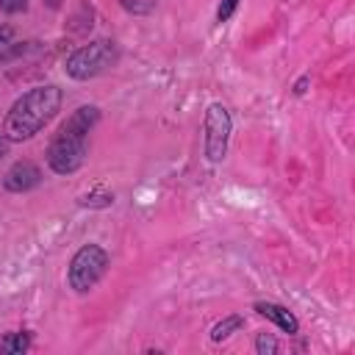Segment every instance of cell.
Masks as SVG:
<instances>
[{
  "mask_svg": "<svg viewBox=\"0 0 355 355\" xmlns=\"http://www.w3.org/2000/svg\"><path fill=\"white\" fill-rule=\"evenodd\" d=\"M14 39V28L11 25H0V47H6Z\"/></svg>",
  "mask_w": 355,
  "mask_h": 355,
  "instance_id": "cell-17",
  "label": "cell"
},
{
  "mask_svg": "<svg viewBox=\"0 0 355 355\" xmlns=\"http://www.w3.org/2000/svg\"><path fill=\"white\" fill-rule=\"evenodd\" d=\"M202 133H205V158L211 164L225 161L227 155V141L233 133V119L227 105L222 103H211L205 108V119H202Z\"/></svg>",
  "mask_w": 355,
  "mask_h": 355,
  "instance_id": "cell-5",
  "label": "cell"
},
{
  "mask_svg": "<svg viewBox=\"0 0 355 355\" xmlns=\"http://www.w3.org/2000/svg\"><path fill=\"white\" fill-rule=\"evenodd\" d=\"M308 86H311V75H302V78H297V83H294V89H291V92H294L297 97H302V94L308 92Z\"/></svg>",
  "mask_w": 355,
  "mask_h": 355,
  "instance_id": "cell-16",
  "label": "cell"
},
{
  "mask_svg": "<svg viewBox=\"0 0 355 355\" xmlns=\"http://www.w3.org/2000/svg\"><path fill=\"white\" fill-rule=\"evenodd\" d=\"M119 61V47L114 39H94L67 55L64 69L72 80H94L97 75L108 72Z\"/></svg>",
  "mask_w": 355,
  "mask_h": 355,
  "instance_id": "cell-3",
  "label": "cell"
},
{
  "mask_svg": "<svg viewBox=\"0 0 355 355\" xmlns=\"http://www.w3.org/2000/svg\"><path fill=\"white\" fill-rule=\"evenodd\" d=\"M108 252L100 247V244H83L78 247V252L69 258V266H67V283L75 294H86L92 291L108 272Z\"/></svg>",
  "mask_w": 355,
  "mask_h": 355,
  "instance_id": "cell-4",
  "label": "cell"
},
{
  "mask_svg": "<svg viewBox=\"0 0 355 355\" xmlns=\"http://www.w3.org/2000/svg\"><path fill=\"white\" fill-rule=\"evenodd\" d=\"M239 3H241V0H222V3H219V8H216V22H219V25H222V22H227V19L236 14Z\"/></svg>",
  "mask_w": 355,
  "mask_h": 355,
  "instance_id": "cell-14",
  "label": "cell"
},
{
  "mask_svg": "<svg viewBox=\"0 0 355 355\" xmlns=\"http://www.w3.org/2000/svg\"><path fill=\"white\" fill-rule=\"evenodd\" d=\"M280 341L272 333H255V352L258 355H277Z\"/></svg>",
  "mask_w": 355,
  "mask_h": 355,
  "instance_id": "cell-12",
  "label": "cell"
},
{
  "mask_svg": "<svg viewBox=\"0 0 355 355\" xmlns=\"http://www.w3.org/2000/svg\"><path fill=\"white\" fill-rule=\"evenodd\" d=\"M252 311H255L258 316L269 319L272 324H277V327H280L283 333H288V336H297V333H300V322H297V316H294L286 305H280V302H266V300H261V302L252 305Z\"/></svg>",
  "mask_w": 355,
  "mask_h": 355,
  "instance_id": "cell-7",
  "label": "cell"
},
{
  "mask_svg": "<svg viewBox=\"0 0 355 355\" xmlns=\"http://www.w3.org/2000/svg\"><path fill=\"white\" fill-rule=\"evenodd\" d=\"M8 147H11V141H8V139H6V133L0 130V158L8 153Z\"/></svg>",
  "mask_w": 355,
  "mask_h": 355,
  "instance_id": "cell-18",
  "label": "cell"
},
{
  "mask_svg": "<svg viewBox=\"0 0 355 355\" xmlns=\"http://www.w3.org/2000/svg\"><path fill=\"white\" fill-rule=\"evenodd\" d=\"M61 89L47 83V86H33L22 97H17L3 119V133L6 139L14 141H28L33 139L61 108Z\"/></svg>",
  "mask_w": 355,
  "mask_h": 355,
  "instance_id": "cell-2",
  "label": "cell"
},
{
  "mask_svg": "<svg viewBox=\"0 0 355 355\" xmlns=\"http://www.w3.org/2000/svg\"><path fill=\"white\" fill-rule=\"evenodd\" d=\"M78 205H80V208H92V211L111 208V205H114V191H108L105 186H97V189L80 194V197H78Z\"/></svg>",
  "mask_w": 355,
  "mask_h": 355,
  "instance_id": "cell-9",
  "label": "cell"
},
{
  "mask_svg": "<svg viewBox=\"0 0 355 355\" xmlns=\"http://www.w3.org/2000/svg\"><path fill=\"white\" fill-rule=\"evenodd\" d=\"M119 6L128 11V14H136V17H144L155 8V0H119Z\"/></svg>",
  "mask_w": 355,
  "mask_h": 355,
  "instance_id": "cell-13",
  "label": "cell"
},
{
  "mask_svg": "<svg viewBox=\"0 0 355 355\" xmlns=\"http://www.w3.org/2000/svg\"><path fill=\"white\" fill-rule=\"evenodd\" d=\"M42 183V169L33 161H14L3 175V189L11 194H25Z\"/></svg>",
  "mask_w": 355,
  "mask_h": 355,
  "instance_id": "cell-6",
  "label": "cell"
},
{
  "mask_svg": "<svg viewBox=\"0 0 355 355\" xmlns=\"http://www.w3.org/2000/svg\"><path fill=\"white\" fill-rule=\"evenodd\" d=\"M0 11L3 14H22V11H28V0H0Z\"/></svg>",
  "mask_w": 355,
  "mask_h": 355,
  "instance_id": "cell-15",
  "label": "cell"
},
{
  "mask_svg": "<svg viewBox=\"0 0 355 355\" xmlns=\"http://www.w3.org/2000/svg\"><path fill=\"white\" fill-rule=\"evenodd\" d=\"M31 349V333L28 330H11L0 338V355H22Z\"/></svg>",
  "mask_w": 355,
  "mask_h": 355,
  "instance_id": "cell-8",
  "label": "cell"
},
{
  "mask_svg": "<svg viewBox=\"0 0 355 355\" xmlns=\"http://www.w3.org/2000/svg\"><path fill=\"white\" fill-rule=\"evenodd\" d=\"M97 122H100L97 105H80L61 122V128L53 133L47 153H44L47 166L55 175H72L83 166L89 155V133L94 130Z\"/></svg>",
  "mask_w": 355,
  "mask_h": 355,
  "instance_id": "cell-1",
  "label": "cell"
},
{
  "mask_svg": "<svg viewBox=\"0 0 355 355\" xmlns=\"http://www.w3.org/2000/svg\"><path fill=\"white\" fill-rule=\"evenodd\" d=\"M244 327V316L241 313H230V316H225V319H219L214 327H211V341H225V338H230L233 333H239Z\"/></svg>",
  "mask_w": 355,
  "mask_h": 355,
  "instance_id": "cell-10",
  "label": "cell"
},
{
  "mask_svg": "<svg viewBox=\"0 0 355 355\" xmlns=\"http://www.w3.org/2000/svg\"><path fill=\"white\" fill-rule=\"evenodd\" d=\"M39 50V42H8L6 47H0V64H8V61H14V58H22V55H28V53H36Z\"/></svg>",
  "mask_w": 355,
  "mask_h": 355,
  "instance_id": "cell-11",
  "label": "cell"
}]
</instances>
